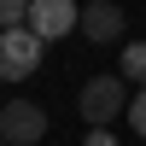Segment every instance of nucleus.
I'll list each match as a JSON object with an SVG mask.
<instances>
[{
    "label": "nucleus",
    "instance_id": "nucleus-1",
    "mask_svg": "<svg viewBox=\"0 0 146 146\" xmlns=\"http://www.w3.org/2000/svg\"><path fill=\"white\" fill-rule=\"evenodd\" d=\"M76 105L88 117V129H105L117 111H129V88H123V76H94V82H82Z\"/></svg>",
    "mask_w": 146,
    "mask_h": 146
},
{
    "label": "nucleus",
    "instance_id": "nucleus-4",
    "mask_svg": "<svg viewBox=\"0 0 146 146\" xmlns=\"http://www.w3.org/2000/svg\"><path fill=\"white\" fill-rule=\"evenodd\" d=\"M41 70V41L29 29H6L0 35V82H23Z\"/></svg>",
    "mask_w": 146,
    "mask_h": 146
},
{
    "label": "nucleus",
    "instance_id": "nucleus-2",
    "mask_svg": "<svg viewBox=\"0 0 146 146\" xmlns=\"http://www.w3.org/2000/svg\"><path fill=\"white\" fill-rule=\"evenodd\" d=\"M0 140L6 146H41L47 140V111L35 100H6L0 105Z\"/></svg>",
    "mask_w": 146,
    "mask_h": 146
},
{
    "label": "nucleus",
    "instance_id": "nucleus-8",
    "mask_svg": "<svg viewBox=\"0 0 146 146\" xmlns=\"http://www.w3.org/2000/svg\"><path fill=\"white\" fill-rule=\"evenodd\" d=\"M123 117H129V129L146 140V88H140V94H129V111H123Z\"/></svg>",
    "mask_w": 146,
    "mask_h": 146
},
{
    "label": "nucleus",
    "instance_id": "nucleus-3",
    "mask_svg": "<svg viewBox=\"0 0 146 146\" xmlns=\"http://www.w3.org/2000/svg\"><path fill=\"white\" fill-rule=\"evenodd\" d=\"M82 23V6L76 0H29V18H23V29L35 35V41H58V35H70Z\"/></svg>",
    "mask_w": 146,
    "mask_h": 146
},
{
    "label": "nucleus",
    "instance_id": "nucleus-5",
    "mask_svg": "<svg viewBox=\"0 0 146 146\" xmlns=\"http://www.w3.org/2000/svg\"><path fill=\"white\" fill-rule=\"evenodd\" d=\"M76 29L88 35L94 47H111V41H123L129 18H123V6H111V0H88V6H82V23H76Z\"/></svg>",
    "mask_w": 146,
    "mask_h": 146
},
{
    "label": "nucleus",
    "instance_id": "nucleus-6",
    "mask_svg": "<svg viewBox=\"0 0 146 146\" xmlns=\"http://www.w3.org/2000/svg\"><path fill=\"white\" fill-rule=\"evenodd\" d=\"M123 82H140L146 88V41H129L123 47Z\"/></svg>",
    "mask_w": 146,
    "mask_h": 146
},
{
    "label": "nucleus",
    "instance_id": "nucleus-7",
    "mask_svg": "<svg viewBox=\"0 0 146 146\" xmlns=\"http://www.w3.org/2000/svg\"><path fill=\"white\" fill-rule=\"evenodd\" d=\"M23 18H29V0H0V35L23 29Z\"/></svg>",
    "mask_w": 146,
    "mask_h": 146
},
{
    "label": "nucleus",
    "instance_id": "nucleus-10",
    "mask_svg": "<svg viewBox=\"0 0 146 146\" xmlns=\"http://www.w3.org/2000/svg\"><path fill=\"white\" fill-rule=\"evenodd\" d=\"M0 146H6V140H0Z\"/></svg>",
    "mask_w": 146,
    "mask_h": 146
},
{
    "label": "nucleus",
    "instance_id": "nucleus-9",
    "mask_svg": "<svg viewBox=\"0 0 146 146\" xmlns=\"http://www.w3.org/2000/svg\"><path fill=\"white\" fill-rule=\"evenodd\" d=\"M82 146H117V135H111V129H88V140H82Z\"/></svg>",
    "mask_w": 146,
    "mask_h": 146
}]
</instances>
